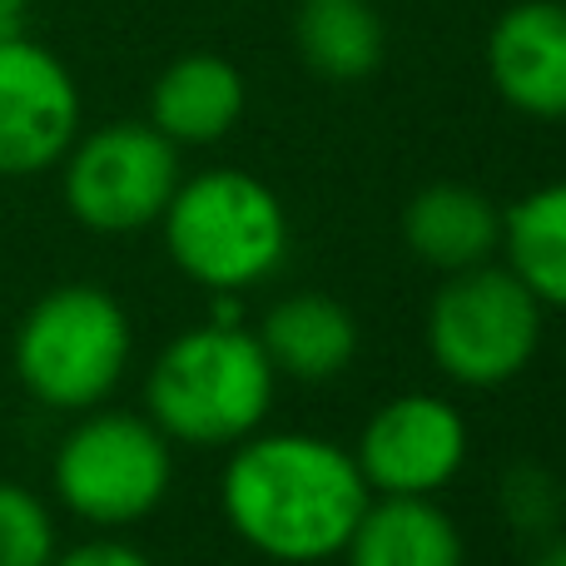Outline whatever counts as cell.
Returning <instances> with one entry per match:
<instances>
[{
    "instance_id": "cell-11",
    "label": "cell",
    "mask_w": 566,
    "mask_h": 566,
    "mask_svg": "<svg viewBox=\"0 0 566 566\" xmlns=\"http://www.w3.org/2000/svg\"><path fill=\"white\" fill-rule=\"evenodd\" d=\"M244 75L234 60L195 50L159 70L149 90V125L175 145H214L244 115Z\"/></svg>"
},
{
    "instance_id": "cell-6",
    "label": "cell",
    "mask_w": 566,
    "mask_h": 566,
    "mask_svg": "<svg viewBox=\"0 0 566 566\" xmlns=\"http://www.w3.org/2000/svg\"><path fill=\"white\" fill-rule=\"evenodd\" d=\"M432 363L462 388H502L542 348V303L512 269L448 274L428 308Z\"/></svg>"
},
{
    "instance_id": "cell-21",
    "label": "cell",
    "mask_w": 566,
    "mask_h": 566,
    "mask_svg": "<svg viewBox=\"0 0 566 566\" xmlns=\"http://www.w3.org/2000/svg\"><path fill=\"white\" fill-rule=\"evenodd\" d=\"M209 323H244V303L234 293H219L214 308H209Z\"/></svg>"
},
{
    "instance_id": "cell-15",
    "label": "cell",
    "mask_w": 566,
    "mask_h": 566,
    "mask_svg": "<svg viewBox=\"0 0 566 566\" xmlns=\"http://www.w3.org/2000/svg\"><path fill=\"white\" fill-rule=\"evenodd\" d=\"M293 45L318 80L353 85L382 65L388 30L373 0H303L293 15Z\"/></svg>"
},
{
    "instance_id": "cell-7",
    "label": "cell",
    "mask_w": 566,
    "mask_h": 566,
    "mask_svg": "<svg viewBox=\"0 0 566 566\" xmlns=\"http://www.w3.org/2000/svg\"><path fill=\"white\" fill-rule=\"evenodd\" d=\"M60 165H65L60 195L70 219L95 234H135L145 224H159L179 189V145L139 119L75 135Z\"/></svg>"
},
{
    "instance_id": "cell-2",
    "label": "cell",
    "mask_w": 566,
    "mask_h": 566,
    "mask_svg": "<svg viewBox=\"0 0 566 566\" xmlns=\"http://www.w3.org/2000/svg\"><path fill=\"white\" fill-rule=\"evenodd\" d=\"M274 363L244 323H199L155 358L145 382L149 422L189 448L244 442L274 408Z\"/></svg>"
},
{
    "instance_id": "cell-8",
    "label": "cell",
    "mask_w": 566,
    "mask_h": 566,
    "mask_svg": "<svg viewBox=\"0 0 566 566\" xmlns=\"http://www.w3.org/2000/svg\"><path fill=\"white\" fill-rule=\"evenodd\" d=\"M80 135V85L55 50L0 35V179L45 175Z\"/></svg>"
},
{
    "instance_id": "cell-10",
    "label": "cell",
    "mask_w": 566,
    "mask_h": 566,
    "mask_svg": "<svg viewBox=\"0 0 566 566\" xmlns=\"http://www.w3.org/2000/svg\"><path fill=\"white\" fill-rule=\"evenodd\" d=\"M488 75L517 115L566 119V6L517 0L488 35Z\"/></svg>"
},
{
    "instance_id": "cell-18",
    "label": "cell",
    "mask_w": 566,
    "mask_h": 566,
    "mask_svg": "<svg viewBox=\"0 0 566 566\" xmlns=\"http://www.w3.org/2000/svg\"><path fill=\"white\" fill-rule=\"evenodd\" d=\"M502 507H507V517L517 522L522 532H552L557 527V512H562V488L552 472L522 462V468L507 472V497H502Z\"/></svg>"
},
{
    "instance_id": "cell-14",
    "label": "cell",
    "mask_w": 566,
    "mask_h": 566,
    "mask_svg": "<svg viewBox=\"0 0 566 566\" xmlns=\"http://www.w3.org/2000/svg\"><path fill=\"white\" fill-rule=\"evenodd\" d=\"M348 566H462V532L432 497L368 502L348 537Z\"/></svg>"
},
{
    "instance_id": "cell-16",
    "label": "cell",
    "mask_w": 566,
    "mask_h": 566,
    "mask_svg": "<svg viewBox=\"0 0 566 566\" xmlns=\"http://www.w3.org/2000/svg\"><path fill=\"white\" fill-rule=\"evenodd\" d=\"M502 249L542 308H566V179L532 189L502 214Z\"/></svg>"
},
{
    "instance_id": "cell-13",
    "label": "cell",
    "mask_w": 566,
    "mask_h": 566,
    "mask_svg": "<svg viewBox=\"0 0 566 566\" xmlns=\"http://www.w3.org/2000/svg\"><path fill=\"white\" fill-rule=\"evenodd\" d=\"M259 343H264L274 373H289L298 382H323L353 363L358 323L328 293H289L264 313Z\"/></svg>"
},
{
    "instance_id": "cell-20",
    "label": "cell",
    "mask_w": 566,
    "mask_h": 566,
    "mask_svg": "<svg viewBox=\"0 0 566 566\" xmlns=\"http://www.w3.org/2000/svg\"><path fill=\"white\" fill-rule=\"evenodd\" d=\"M30 0H0V35H25Z\"/></svg>"
},
{
    "instance_id": "cell-22",
    "label": "cell",
    "mask_w": 566,
    "mask_h": 566,
    "mask_svg": "<svg viewBox=\"0 0 566 566\" xmlns=\"http://www.w3.org/2000/svg\"><path fill=\"white\" fill-rule=\"evenodd\" d=\"M537 566H566V542H552V547L537 557Z\"/></svg>"
},
{
    "instance_id": "cell-4",
    "label": "cell",
    "mask_w": 566,
    "mask_h": 566,
    "mask_svg": "<svg viewBox=\"0 0 566 566\" xmlns=\"http://www.w3.org/2000/svg\"><path fill=\"white\" fill-rule=\"evenodd\" d=\"M159 224L175 269L209 293L254 289L289 254V214L279 195L244 169H205L179 179Z\"/></svg>"
},
{
    "instance_id": "cell-19",
    "label": "cell",
    "mask_w": 566,
    "mask_h": 566,
    "mask_svg": "<svg viewBox=\"0 0 566 566\" xmlns=\"http://www.w3.org/2000/svg\"><path fill=\"white\" fill-rule=\"evenodd\" d=\"M50 566H155L145 557V552H135V547H125V542H80V547H70V552H55V562Z\"/></svg>"
},
{
    "instance_id": "cell-17",
    "label": "cell",
    "mask_w": 566,
    "mask_h": 566,
    "mask_svg": "<svg viewBox=\"0 0 566 566\" xmlns=\"http://www.w3.org/2000/svg\"><path fill=\"white\" fill-rule=\"evenodd\" d=\"M60 552L55 517L30 488L0 478V566H50Z\"/></svg>"
},
{
    "instance_id": "cell-9",
    "label": "cell",
    "mask_w": 566,
    "mask_h": 566,
    "mask_svg": "<svg viewBox=\"0 0 566 566\" xmlns=\"http://www.w3.org/2000/svg\"><path fill=\"white\" fill-rule=\"evenodd\" d=\"M353 458L382 497H432L468 462V422L438 392H402L368 418Z\"/></svg>"
},
{
    "instance_id": "cell-1",
    "label": "cell",
    "mask_w": 566,
    "mask_h": 566,
    "mask_svg": "<svg viewBox=\"0 0 566 566\" xmlns=\"http://www.w3.org/2000/svg\"><path fill=\"white\" fill-rule=\"evenodd\" d=\"M224 517L259 557L313 566L348 547L373 488L358 458L313 432H249L219 482Z\"/></svg>"
},
{
    "instance_id": "cell-12",
    "label": "cell",
    "mask_w": 566,
    "mask_h": 566,
    "mask_svg": "<svg viewBox=\"0 0 566 566\" xmlns=\"http://www.w3.org/2000/svg\"><path fill=\"white\" fill-rule=\"evenodd\" d=\"M402 239L422 264L442 274L488 264L502 249V209L468 185H428L402 209Z\"/></svg>"
},
{
    "instance_id": "cell-3",
    "label": "cell",
    "mask_w": 566,
    "mask_h": 566,
    "mask_svg": "<svg viewBox=\"0 0 566 566\" xmlns=\"http://www.w3.org/2000/svg\"><path fill=\"white\" fill-rule=\"evenodd\" d=\"M135 353L125 303L99 283L40 293L15 328V378L40 408L90 412L119 388Z\"/></svg>"
},
{
    "instance_id": "cell-5",
    "label": "cell",
    "mask_w": 566,
    "mask_h": 566,
    "mask_svg": "<svg viewBox=\"0 0 566 566\" xmlns=\"http://www.w3.org/2000/svg\"><path fill=\"white\" fill-rule=\"evenodd\" d=\"M55 497L90 527H129L145 522L175 482L169 438L135 412H95L80 418L55 448Z\"/></svg>"
}]
</instances>
